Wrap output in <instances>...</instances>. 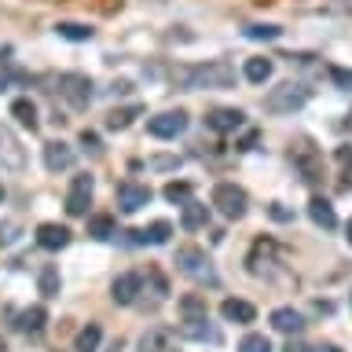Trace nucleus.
<instances>
[{"instance_id":"obj_32","label":"nucleus","mask_w":352,"mask_h":352,"mask_svg":"<svg viewBox=\"0 0 352 352\" xmlns=\"http://www.w3.org/2000/svg\"><path fill=\"white\" fill-rule=\"evenodd\" d=\"M239 352H272V341L264 334H246L239 341Z\"/></svg>"},{"instance_id":"obj_18","label":"nucleus","mask_w":352,"mask_h":352,"mask_svg":"<svg viewBox=\"0 0 352 352\" xmlns=\"http://www.w3.org/2000/svg\"><path fill=\"white\" fill-rule=\"evenodd\" d=\"M220 316H224L228 323H253V319H257V308L250 301H239V297H228V301L220 305Z\"/></svg>"},{"instance_id":"obj_44","label":"nucleus","mask_w":352,"mask_h":352,"mask_svg":"<svg viewBox=\"0 0 352 352\" xmlns=\"http://www.w3.org/2000/svg\"><path fill=\"white\" fill-rule=\"evenodd\" d=\"M316 352H341V349H338V345H319Z\"/></svg>"},{"instance_id":"obj_13","label":"nucleus","mask_w":352,"mask_h":352,"mask_svg":"<svg viewBox=\"0 0 352 352\" xmlns=\"http://www.w3.org/2000/svg\"><path fill=\"white\" fill-rule=\"evenodd\" d=\"M143 290V275L140 272H125V275H118L114 286H110V297H114L118 305H132L140 297Z\"/></svg>"},{"instance_id":"obj_46","label":"nucleus","mask_w":352,"mask_h":352,"mask_svg":"<svg viewBox=\"0 0 352 352\" xmlns=\"http://www.w3.org/2000/svg\"><path fill=\"white\" fill-rule=\"evenodd\" d=\"M253 4H275V0H253Z\"/></svg>"},{"instance_id":"obj_22","label":"nucleus","mask_w":352,"mask_h":352,"mask_svg":"<svg viewBox=\"0 0 352 352\" xmlns=\"http://www.w3.org/2000/svg\"><path fill=\"white\" fill-rule=\"evenodd\" d=\"M11 118H15L22 129L33 132V129H37V103H33V99H26V96L15 99V103H11Z\"/></svg>"},{"instance_id":"obj_1","label":"nucleus","mask_w":352,"mask_h":352,"mask_svg":"<svg viewBox=\"0 0 352 352\" xmlns=\"http://www.w3.org/2000/svg\"><path fill=\"white\" fill-rule=\"evenodd\" d=\"M239 74L228 59H209L198 66H173V85L184 88V92H198V88H209V92H224V88H235Z\"/></svg>"},{"instance_id":"obj_26","label":"nucleus","mask_w":352,"mask_h":352,"mask_svg":"<svg viewBox=\"0 0 352 352\" xmlns=\"http://www.w3.org/2000/svg\"><path fill=\"white\" fill-rule=\"evenodd\" d=\"M59 286H63L59 268H55V264H44L41 275H37V290H41V297H59Z\"/></svg>"},{"instance_id":"obj_28","label":"nucleus","mask_w":352,"mask_h":352,"mask_svg":"<svg viewBox=\"0 0 352 352\" xmlns=\"http://www.w3.org/2000/svg\"><path fill=\"white\" fill-rule=\"evenodd\" d=\"M140 114H143V107H140V103L121 107V110H110V114H107V129H114V132H118V129H129Z\"/></svg>"},{"instance_id":"obj_10","label":"nucleus","mask_w":352,"mask_h":352,"mask_svg":"<svg viewBox=\"0 0 352 352\" xmlns=\"http://www.w3.org/2000/svg\"><path fill=\"white\" fill-rule=\"evenodd\" d=\"M206 125L213 129V132H239L242 125H246V114L242 110H235V107H217V110H209L206 114Z\"/></svg>"},{"instance_id":"obj_15","label":"nucleus","mask_w":352,"mask_h":352,"mask_svg":"<svg viewBox=\"0 0 352 352\" xmlns=\"http://www.w3.org/2000/svg\"><path fill=\"white\" fill-rule=\"evenodd\" d=\"M37 246L41 250H66L70 246V228L66 224H41L37 228Z\"/></svg>"},{"instance_id":"obj_24","label":"nucleus","mask_w":352,"mask_h":352,"mask_svg":"<svg viewBox=\"0 0 352 352\" xmlns=\"http://www.w3.org/2000/svg\"><path fill=\"white\" fill-rule=\"evenodd\" d=\"M99 341H103V327H99V323H88V327L77 330L74 352H96V349H99Z\"/></svg>"},{"instance_id":"obj_6","label":"nucleus","mask_w":352,"mask_h":352,"mask_svg":"<svg viewBox=\"0 0 352 352\" xmlns=\"http://www.w3.org/2000/svg\"><path fill=\"white\" fill-rule=\"evenodd\" d=\"M294 165H297V173H301L305 184L323 180V158H319V151H316L308 140H301V143L294 147Z\"/></svg>"},{"instance_id":"obj_39","label":"nucleus","mask_w":352,"mask_h":352,"mask_svg":"<svg viewBox=\"0 0 352 352\" xmlns=\"http://www.w3.org/2000/svg\"><path fill=\"white\" fill-rule=\"evenodd\" d=\"M257 140H261V132H257V129H250L246 136L235 143V147H239V151H253V147H257Z\"/></svg>"},{"instance_id":"obj_21","label":"nucleus","mask_w":352,"mask_h":352,"mask_svg":"<svg viewBox=\"0 0 352 352\" xmlns=\"http://www.w3.org/2000/svg\"><path fill=\"white\" fill-rule=\"evenodd\" d=\"M114 235H118V224H114V217H110V213H96V217H88V239L107 242V239H114Z\"/></svg>"},{"instance_id":"obj_45","label":"nucleus","mask_w":352,"mask_h":352,"mask_svg":"<svg viewBox=\"0 0 352 352\" xmlns=\"http://www.w3.org/2000/svg\"><path fill=\"white\" fill-rule=\"evenodd\" d=\"M345 231H349V235H345V239L352 242V220H349V224H345Z\"/></svg>"},{"instance_id":"obj_30","label":"nucleus","mask_w":352,"mask_h":352,"mask_svg":"<svg viewBox=\"0 0 352 352\" xmlns=\"http://www.w3.org/2000/svg\"><path fill=\"white\" fill-rule=\"evenodd\" d=\"M165 202H173V206H187V202H191V184H184V180H173V184H165Z\"/></svg>"},{"instance_id":"obj_47","label":"nucleus","mask_w":352,"mask_h":352,"mask_svg":"<svg viewBox=\"0 0 352 352\" xmlns=\"http://www.w3.org/2000/svg\"><path fill=\"white\" fill-rule=\"evenodd\" d=\"M4 198H8V191H4V187H0V202H4Z\"/></svg>"},{"instance_id":"obj_31","label":"nucleus","mask_w":352,"mask_h":352,"mask_svg":"<svg viewBox=\"0 0 352 352\" xmlns=\"http://www.w3.org/2000/svg\"><path fill=\"white\" fill-rule=\"evenodd\" d=\"M165 345H169V338L162 330H151V334L140 338V352H165Z\"/></svg>"},{"instance_id":"obj_17","label":"nucleus","mask_w":352,"mask_h":352,"mask_svg":"<svg viewBox=\"0 0 352 352\" xmlns=\"http://www.w3.org/2000/svg\"><path fill=\"white\" fill-rule=\"evenodd\" d=\"M272 327L279 330V334H301V330H305V316L297 312V308H275V312H272Z\"/></svg>"},{"instance_id":"obj_20","label":"nucleus","mask_w":352,"mask_h":352,"mask_svg":"<svg viewBox=\"0 0 352 352\" xmlns=\"http://www.w3.org/2000/svg\"><path fill=\"white\" fill-rule=\"evenodd\" d=\"M180 224H184V231H198V228H206L209 224V206H202V202H187L184 206V213H180Z\"/></svg>"},{"instance_id":"obj_11","label":"nucleus","mask_w":352,"mask_h":352,"mask_svg":"<svg viewBox=\"0 0 352 352\" xmlns=\"http://www.w3.org/2000/svg\"><path fill=\"white\" fill-rule=\"evenodd\" d=\"M0 165H4V169H15V173L26 165V151L19 147L15 132H11L8 125H0Z\"/></svg>"},{"instance_id":"obj_40","label":"nucleus","mask_w":352,"mask_h":352,"mask_svg":"<svg viewBox=\"0 0 352 352\" xmlns=\"http://www.w3.org/2000/svg\"><path fill=\"white\" fill-rule=\"evenodd\" d=\"M283 352H312V349H308L305 341H294V338H290V341H286V349H283Z\"/></svg>"},{"instance_id":"obj_14","label":"nucleus","mask_w":352,"mask_h":352,"mask_svg":"<svg viewBox=\"0 0 352 352\" xmlns=\"http://www.w3.org/2000/svg\"><path fill=\"white\" fill-rule=\"evenodd\" d=\"M44 165H48V173L70 169V165H74V147H70V143H63V140L44 143Z\"/></svg>"},{"instance_id":"obj_38","label":"nucleus","mask_w":352,"mask_h":352,"mask_svg":"<svg viewBox=\"0 0 352 352\" xmlns=\"http://www.w3.org/2000/svg\"><path fill=\"white\" fill-rule=\"evenodd\" d=\"M15 235H19V224H15V220L0 224V246H11V242H15Z\"/></svg>"},{"instance_id":"obj_42","label":"nucleus","mask_w":352,"mask_h":352,"mask_svg":"<svg viewBox=\"0 0 352 352\" xmlns=\"http://www.w3.org/2000/svg\"><path fill=\"white\" fill-rule=\"evenodd\" d=\"M338 162L341 165H352V151L349 147H338Z\"/></svg>"},{"instance_id":"obj_23","label":"nucleus","mask_w":352,"mask_h":352,"mask_svg":"<svg viewBox=\"0 0 352 352\" xmlns=\"http://www.w3.org/2000/svg\"><path fill=\"white\" fill-rule=\"evenodd\" d=\"M180 316H184V323H191V319H209L206 297L202 294H184L180 297Z\"/></svg>"},{"instance_id":"obj_41","label":"nucleus","mask_w":352,"mask_h":352,"mask_svg":"<svg viewBox=\"0 0 352 352\" xmlns=\"http://www.w3.org/2000/svg\"><path fill=\"white\" fill-rule=\"evenodd\" d=\"M272 217H275V220H290L294 213H290V209H283L279 202H275V206H272Z\"/></svg>"},{"instance_id":"obj_5","label":"nucleus","mask_w":352,"mask_h":352,"mask_svg":"<svg viewBox=\"0 0 352 352\" xmlns=\"http://www.w3.org/2000/svg\"><path fill=\"white\" fill-rule=\"evenodd\" d=\"M213 206H217L228 220H242V217H246L250 198H246V191H242L239 184H217V187H213Z\"/></svg>"},{"instance_id":"obj_7","label":"nucleus","mask_w":352,"mask_h":352,"mask_svg":"<svg viewBox=\"0 0 352 352\" xmlns=\"http://www.w3.org/2000/svg\"><path fill=\"white\" fill-rule=\"evenodd\" d=\"M184 129H187V114H184V110H162V114H154L147 121V132L154 140H176Z\"/></svg>"},{"instance_id":"obj_34","label":"nucleus","mask_w":352,"mask_h":352,"mask_svg":"<svg viewBox=\"0 0 352 352\" xmlns=\"http://www.w3.org/2000/svg\"><path fill=\"white\" fill-rule=\"evenodd\" d=\"M330 81H334L341 92H352V70H345V66H330Z\"/></svg>"},{"instance_id":"obj_36","label":"nucleus","mask_w":352,"mask_h":352,"mask_svg":"<svg viewBox=\"0 0 352 352\" xmlns=\"http://www.w3.org/2000/svg\"><path fill=\"white\" fill-rule=\"evenodd\" d=\"M176 165H180V158H173V154H158V158H147V169H158V173L176 169Z\"/></svg>"},{"instance_id":"obj_35","label":"nucleus","mask_w":352,"mask_h":352,"mask_svg":"<svg viewBox=\"0 0 352 352\" xmlns=\"http://www.w3.org/2000/svg\"><path fill=\"white\" fill-rule=\"evenodd\" d=\"M147 283H151L154 297H165V294H169V283H165V275H162L158 268H151V272H147Z\"/></svg>"},{"instance_id":"obj_16","label":"nucleus","mask_w":352,"mask_h":352,"mask_svg":"<svg viewBox=\"0 0 352 352\" xmlns=\"http://www.w3.org/2000/svg\"><path fill=\"white\" fill-rule=\"evenodd\" d=\"M308 217H312V224L316 228H323V231H334L338 228V213H334V206L327 202V198H312V202H308Z\"/></svg>"},{"instance_id":"obj_43","label":"nucleus","mask_w":352,"mask_h":352,"mask_svg":"<svg viewBox=\"0 0 352 352\" xmlns=\"http://www.w3.org/2000/svg\"><path fill=\"white\" fill-rule=\"evenodd\" d=\"M8 85H11V70H8V66H0V92H4Z\"/></svg>"},{"instance_id":"obj_4","label":"nucleus","mask_w":352,"mask_h":352,"mask_svg":"<svg viewBox=\"0 0 352 352\" xmlns=\"http://www.w3.org/2000/svg\"><path fill=\"white\" fill-rule=\"evenodd\" d=\"M176 268H180L184 275H191V279H198V283H217L213 264H209L206 250H198V246H184V250H176Z\"/></svg>"},{"instance_id":"obj_9","label":"nucleus","mask_w":352,"mask_h":352,"mask_svg":"<svg viewBox=\"0 0 352 352\" xmlns=\"http://www.w3.org/2000/svg\"><path fill=\"white\" fill-rule=\"evenodd\" d=\"M88 206H92V176L81 173V176H74L70 195H66V213H70V217H85Z\"/></svg>"},{"instance_id":"obj_19","label":"nucleus","mask_w":352,"mask_h":352,"mask_svg":"<svg viewBox=\"0 0 352 352\" xmlns=\"http://www.w3.org/2000/svg\"><path fill=\"white\" fill-rule=\"evenodd\" d=\"M180 334L187 341H209V345H217V341H220V330L209 327V319H191V323L180 327Z\"/></svg>"},{"instance_id":"obj_2","label":"nucleus","mask_w":352,"mask_h":352,"mask_svg":"<svg viewBox=\"0 0 352 352\" xmlns=\"http://www.w3.org/2000/svg\"><path fill=\"white\" fill-rule=\"evenodd\" d=\"M305 103H308V88L297 85V81H283L268 92L264 110H268V114H294V110H301Z\"/></svg>"},{"instance_id":"obj_12","label":"nucleus","mask_w":352,"mask_h":352,"mask_svg":"<svg viewBox=\"0 0 352 352\" xmlns=\"http://www.w3.org/2000/svg\"><path fill=\"white\" fill-rule=\"evenodd\" d=\"M129 235V242L132 246H165V242H169V235H173V224L169 220H154L151 228H143V231H125Z\"/></svg>"},{"instance_id":"obj_3","label":"nucleus","mask_w":352,"mask_h":352,"mask_svg":"<svg viewBox=\"0 0 352 352\" xmlns=\"http://www.w3.org/2000/svg\"><path fill=\"white\" fill-rule=\"evenodd\" d=\"M55 88H59V96L74 110H88L92 99H96V85H92V77H85V74H59Z\"/></svg>"},{"instance_id":"obj_33","label":"nucleus","mask_w":352,"mask_h":352,"mask_svg":"<svg viewBox=\"0 0 352 352\" xmlns=\"http://www.w3.org/2000/svg\"><path fill=\"white\" fill-rule=\"evenodd\" d=\"M246 37L250 41H275V37H283V26H246Z\"/></svg>"},{"instance_id":"obj_25","label":"nucleus","mask_w":352,"mask_h":352,"mask_svg":"<svg viewBox=\"0 0 352 352\" xmlns=\"http://www.w3.org/2000/svg\"><path fill=\"white\" fill-rule=\"evenodd\" d=\"M44 323H48V312H44V305H33L26 312L19 316V330H26V334H41Z\"/></svg>"},{"instance_id":"obj_27","label":"nucleus","mask_w":352,"mask_h":352,"mask_svg":"<svg viewBox=\"0 0 352 352\" xmlns=\"http://www.w3.org/2000/svg\"><path fill=\"white\" fill-rule=\"evenodd\" d=\"M246 81L250 85H264L272 77V59H264V55H253V59H246Z\"/></svg>"},{"instance_id":"obj_8","label":"nucleus","mask_w":352,"mask_h":352,"mask_svg":"<svg viewBox=\"0 0 352 352\" xmlns=\"http://www.w3.org/2000/svg\"><path fill=\"white\" fill-rule=\"evenodd\" d=\"M151 187L147 184H132V180H125V184H118V209L121 213H140L143 206H151Z\"/></svg>"},{"instance_id":"obj_29","label":"nucleus","mask_w":352,"mask_h":352,"mask_svg":"<svg viewBox=\"0 0 352 352\" xmlns=\"http://www.w3.org/2000/svg\"><path fill=\"white\" fill-rule=\"evenodd\" d=\"M55 33H59V37H66V41H92V26H85V22H59V26H55Z\"/></svg>"},{"instance_id":"obj_37","label":"nucleus","mask_w":352,"mask_h":352,"mask_svg":"<svg viewBox=\"0 0 352 352\" xmlns=\"http://www.w3.org/2000/svg\"><path fill=\"white\" fill-rule=\"evenodd\" d=\"M81 147L88 151V154H99V151H103V143H99V136H96V132H81Z\"/></svg>"}]
</instances>
